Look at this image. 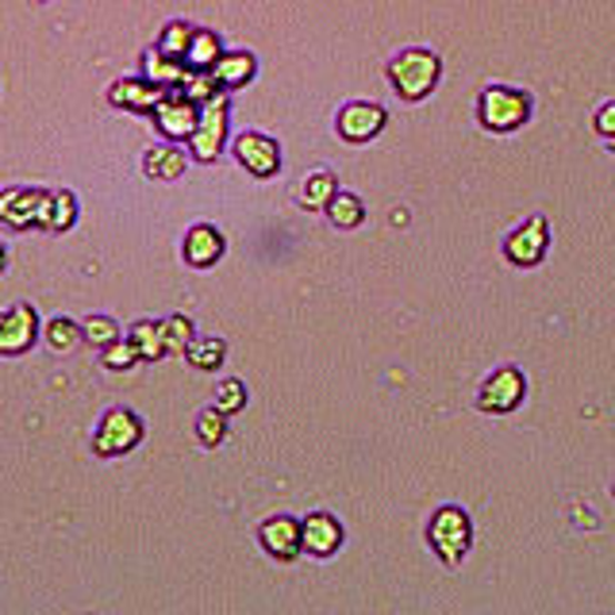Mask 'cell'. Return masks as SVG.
I'll return each mask as SVG.
<instances>
[{
  "instance_id": "6",
  "label": "cell",
  "mask_w": 615,
  "mask_h": 615,
  "mask_svg": "<svg viewBox=\"0 0 615 615\" xmlns=\"http://www.w3.org/2000/svg\"><path fill=\"white\" fill-rule=\"evenodd\" d=\"M228 123H231V104L228 97H212L208 104H201V120H196V131L189 139V154L193 162H215L223 154V143H228Z\"/></svg>"
},
{
  "instance_id": "13",
  "label": "cell",
  "mask_w": 615,
  "mask_h": 615,
  "mask_svg": "<svg viewBox=\"0 0 615 615\" xmlns=\"http://www.w3.org/2000/svg\"><path fill=\"white\" fill-rule=\"evenodd\" d=\"M231 151H235V162L243 165L246 173H254V178H273V173L281 170V147L273 143L270 135H262V131H243V135H235Z\"/></svg>"
},
{
  "instance_id": "23",
  "label": "cell",
  "mask_w": 615,
  "mask_h": 615,
  "mask_svg": "<svg viewBox=\"0 0 615 615\" xmlns=\"http://www.w3.org/2000/svg\"><path fill=\"white\" fill-rule=\"evenodd\" d=\"M335 193H339L335 173H331V170H315V173H308V181L301 185V204L312 208V212H320V208H327L331 201H335Z\"/></svg>"
},
{
  "instance_id": "10",
  "label": "cell",
  "mask_w": 615,
  "mask_h": 615,
  "mask_svg": "<svg viewBox=\"0 0 615 615\" xmlns=\"http://www.w3.org/2000/svg\"><path fill=\"white\" fill-rule=\"evenodd\" d=\"M546 246H551V223H546L543 215H531V220H523L520 228L504 239V258H508L512 265H523V270H527V265L543 262Z\"/></svg>"
},
{
  "instance_id": "3",
  "label": "cell",
  "mask_w": 615,
  "mask_h": 615,
  "mask_svg": "<svg viewBox=\"0 0 615 615\" xmlns=\"http://www.w3.org/2000/svg\"><path fill=\"white\" fill-rule=\"evenodd\" d=\"M143 435H147L143 415L131 409H112L101 415V423L93 431V454L97 458H123V454H131L143 443Z\"/></svg>"
},
{
  "instance_id": "19",
  "label": "cell",
  "mask_w": 615,
  "mask_h": 615,
  "mask_svg": "<svg viewBox=\"0 0 615 615\" xmlns=\"http://www.w3.org/2000/svg\"><path fill=\"white\" fill-rule=\"evenodd\" d=\"M185 73H189V65L185 62H178V58H170V54H162L154 47V51H147L143 54V78L147 81H154V85H162V89H181V81H185Z\"/></svg>"
},
{
  "instance_id": "32",
  "label": "cell",
  "mask_w": 615,
  "mask_h": 615,
  "mask_svg": "<svg viewBox=\"0 0 615 615\" xmlns=\"http://www.w3.org/2000/svg\"><path fill=\"white\" fill-rule=\"evenodd\" d=\"M181 93H185L189 101H196V104H208L212 97H220L223 89L215 85V78L208 70H189L185 81H181Z\"/></svg>"
},
{
  "instance_id": "15",
  "label": "cell",
  "mask_w": 615,
  "mask_h": 615,
  "mask_svg": "<svg viewBox=\"0 0 615 615\" xmlns=\"http://www.w3.org/2000/svg\"><path fill=\"white\" fill-rule=\"evenodd\" d=\"M165 93H170V89L154 85V81H147V78H120V81H112V89H108V104L120 108V112L151 115Z\"/></svg>"
},
{
  "instance_id": "26",
  "label": "cell",
  "mask_w": 615,
  "mask_h": 615,
  "mask_svg": "<svg viewBox=\"0 0 615 615\" xmlns=\"http://www.w3.org/2000/svg\"><path fill=\"white\" fill-rule=\"evenodd\" d=\"M120 335V323L112 320V315H89V320H81V343H89L93 351H104V346H112Z\"/></svg>"
},
{
  "instance_id": "25",
  "label": "cell",
  "mask_w": 615,
  "mask_h": 615,
  "mask_svg": "<svg viewBox=\"0 0 615 615\" xmlns=\"http://www.w3.org/2000/svg\"><path fill=\"white\" fill-rule=\"evenodd\" d=\"M193 431H196V443H201L204 451H215V446H223V438H228V415L212 404V409H204L196 415Z\"/></svg>"
},
{
  "instance_id": "35",
  "label": "cell",
  "mask_w": 615,
  "mask_h": 615,
  "mask_svg": "<svg viewBox=\"0 0 615 615\" xmlns=\"http://www.w3.org/2000/svg\"><path fill=\"white\" fill-rule=\"evenodd\" d=\"M4 270H8V246L0 243V273H4Z\"/></svg>"
},
{
  "instance_id": "5",
  "label": "cell",
  "mask_w": 615,
  "mask_h": 615,
  "mask_svg": "<svg viewBox=\"0 0 615 615\" xmlns=\"http://www.w3.org/2000/svg\"><path fill=\"white\" fill-rule=\"evenodd\" d=\"M477 115L488 131L504 135V131H515L527 123L531 115V97L520 93V89H508V85H488L477 101Z\"/></svg>"
},
{
  "instance_id": "14",
  "label": "cell",
  "mask_w": 615,
  "mask_h": 615,
  "mask_svg": "<svg viewBox=\"0 0 615 615\" xmlns=\"http://www.w3.org/2000/svg\"><path fill=\"white\" fill-rule=\"evenodd\" d=\"M385 123H389V112L381 104L351 101L343 112H339L335 131L346 139V143H370V139H377L381 131H385Z\"/></svg>"
},
{
  "instance_id": "28",
  "label": "cell",
  "mask_w": 615,
  "mask_h": 615,
  "mask_svg": "<svg viewBox=\"0 0 615 615\" xmlns=\"http://www.w3.org/2000/svg\"><path fill=\"white\" fill-rule=\"evenodd\" d=\"M162 335H165V354H185L189 343L196 339V327H193L189 315L173 312V315H165L162 320Z\"/></svg>"
},
{
  "instance_id": "36",
  "label": "cell",
  "mask_w": 615,
  "mask_h": 615,
  "mask_svg": "<svg viewBox=\"0 0 615 615\" xmlns=\"http://www.w3.org/2000/svg\"><path fill=\"white\" fill-rule=\"evenodd\" d=\"M0 315H4V312H0Z\"/></svg>"
},
{
  "instance_id": "1",
  "label": "cell",
  "mask_w": 615,
  "mask_h": 615,
  "mask_svg": "<svg viewBox=\"0 0 615 615\" xmlns=\"http://www.w3.org/2000/svg\"><path fill=\"white\" fill-rule=\"evenodd\" d=\"M438 70H443V62H438L435 51L412 47V51H401L389 62V81H393L401 101H423L438 85Z\"/></svg>"
},
{
  "instance_id": "29",
  "label": "cell",
  "mask_w": 615,
  "mask_h": 615,
  "mask_svg": "<svg viewBox=\"0 0 615 615\" xmlns=\"http://www.w3.org/2000/svg\"><path fill=\"white\" fill-rule=\"evenodd\" d=\"M193 31L196 28H193V23H185V20L165 23L162 36H158V51L178 58V62H185V51H189V43H193Z\"/></svg>"
},
{
  "instance_id": "27",
  "label": "cell",
  "mask_w": 615,
  "mask_h": 615,
  "mask_svg": "<svg viewBox=\"0 0 615 615\" xmlns=\"http://www.w3.org/2000/svg\"><path fill=\"white\" fill-rule=\"evenodd\" d=\"M323 212H327V220L335 223L339 231H351L365 220V204L354 193H335V201L323 208Z\"/></svg>"
},
{
  "instance_id": "24",
  "label": "cell",
  "mask_w": 615,
  "mask_h": 615,
  "mask_svg": "<svg viewBox=\"0 0 615 615\" xmlns=\"http://www.w3.org/2000/svg\"><path fill=\"white\" fill-rule=\"evenodd\" d=\"M43 339L54 354H70L81 343V323H73L70 315H54V320L43 323Z\"/></svg>"
},
{
  "instance_id": "31",
  "label": "cell",
  "mask_w": 615,
  "mask_h": 615,
  "mask_svg": "<svg viewBox=\"0 0 615 615\" xmlns=\"http://www.w3.org/2000/svg\"><path fill=\"white\" fill-rule=\"evenodd\" d=\"M215 409H220L223 415H239L246 409V385L239 377H223L220 385H215Z\"/></svg>"
},
{
  "instance_id": "7",
  "label": "cell",
  "mask_w": 615,
  "mask_h": 615,
  "mask_svg": "<svg viewBox=\"0 0 615 615\" xmlns=\"http://www.w3.org/2000/svg\"><path fill=\"white\" fill-rule=\"evenodd\" d=\"M523 396H527V377H523V370L520 365H501V370H493L481 381L477 409L488 415H508L520 409Z\"/></svg>"
},
{
  "instance_id": "33",
  "label": "cell",
  "mask_w": 615,
  "mask_h": 615,
  "mask_svg": "<svg viewBox=\"0 0 615 615\" xmlns=\"http://www.w3.org/2000/svg\"><path fill=\"white\" fill-rule=\"evenodd\" d=\"M101 365L112 373H128L131 365H139V351L131 346V339H115L112 346H104L101 351Z\"/></svg>"
},
{
  "instance_id": "9",
  "label": "cell",
  "mask_w": 615,
  "mask_h": 615,
  "mask_svg": "<svg viewBox=\"0 0 615 615\" xmlns=\"http://www.w3.org/2000/svg\"><path fill=\"white\" fill-rule=\"evenodd\" d=\"M39 339V312L31 304H16L0 315V359H20Z\"/></svg>"
},
{
  "instance_id": "30",
  "label": "cell",
  "mask_w": 615,
  "mask_h": 615,
  "mask_svg": "<svg viewBox=\"0 0 615 615\" xmlns=\"http://www.w3.org/2000/svg\"><path fill=\"white\" fill-rule=\"evenodd\" d=\"M73 223H78V196L70 193V189H58L51 196V220H47V231L51 235H62V231H70Z\"/></svg>"
},
{
  "instance_id": "2",
  "label": "cell",
  "mask_w": 615,
  "mask_h": 615,
  "mask_svg": "<svg viewBox=\"0 0 615 615\" xmlns=\"http://www.w3.org/2000/svg\"><path fill=\"white\" fill-rule=\"evenodd\" d=\"M427 543L443 565H458L473 546V520L458 504H443L427 523Z\"/></svg>"
},
{
  "instance_id": "18",
  "label": "cell",
  "mask_w": 615,
  "mask_h": 615,
  "mask_svg": "<svg viewBox=\"0 0 615 615\" xmlns=\"http://www.w3.org/2000/svg\"><path fill=\"white\" fill-rule=\"evenodd\" d=\"M189 158L181 147L173 143H162V147H151V151L143 154V173L151 181H178L181 173H185Z\"/></svg>"
},
{
  "instance_id": "22",
  "label": "cell",
  "mask_w": 615,
  "mask_h": 615,
  "mask_svg": "<svg viewBox=\"0 0 615 615\" xmlns=\"http://www.w3.org/2000/svg\"><path fill=\"white\" fill-rule=\"evenodd\" d=\"M220 54H223L220 36H215V31L196 28L193 31V43H189V51H185V65H189V70H212V65L220 62Z\"/></svg>"
},
{
  "instance_id": "17",
  "label": "cell",
  "mask_w": 615,
  "mask_h": 615,
  "mask_svg": "<svg viewBox=\"0 0 615 615\" xmlns=\"http://www.w3.org/2000/svg\"><path fill=\"white\" fill-rule=\"evenodd\" d=\"M208 73H212L220 89H243L254 81L258 62H254L251 51H228V54H220V62H215Z\"/></svg>"
},
{
  "instance_id": "4",
  "label": "cell",
  "mask_w": 615,
  "mask_h": 615,
  "mask_svg": "<svg viewBox=\"0 0 615 615\" xmlns=\"http://www.w3.org/2000/svg\"><path fill=\"white\" fill-rule=\"evenodd\" d=\"M51 196L47 189H28L16 185L0 193V228L8 231H47V220H51Z\"/></svg>"
},
{
  "instance_id": "21",
  "label": "cell",
  "mask_w": 615,
  "mask_h": 615,
  "mask_svg": "<svg viewBox=\"0 0 615 615\" xmlns=\"http://www.w3.org/2000/svg\"><path fill=\"white\" fill-rule=\"evenodd\" d=\"M131 346L139 351V362H162L165 354V335H162V323L158 320H139L131 327Z\"/></svg>"
},
{
  "instance_id": "20",
  "label": "cell",
  "mask_w": 615,
  "mask_h": 615,
  "mask_svg": "<svg viewBox=\"0 0 615 615\" xmlns=\"http://www.w3.org/2000/svg\"><path fill=\"white\" fill-rule=\"evenodd\" d=\"M185 362L193 365V370H201V373H215L223 362H228V343L215 339V335H196L193 343H189V351H185Z\"/></svg>"
},
{
  "instance_id": "34",
  "label": "cell",
  "mask_w": 615,
  "mask_h": 615,
  "mask_svg": "<svg viewBox=\"0 0 615 615\" xmlns=\"http://www.w3.org/2000/svg\"><path fill=\"white\" fill-rule=\"evenodd\" d=\"M593 128H596V135H604V143H608V151L615 154V101H604L601 108H596Z\"/></svg>"
},
{
  "instance_id": "16",
  "label": "cell",
  "mask_w": 615,
  "mask_h": 615,
  "mask_svg": "<svg viewBox=\"0 0 615 615\" xmlns=\"http://www.w3.org/2000/svg\"><path fill=\"white\" fill-rule=\"evenodd\" d=\"M228 251V239H223L220 228H212V223H193V228L185 231V243H181V258H185L193 270H212L215 262Z\"/></svg>"
},
{
  "instance_id": "11",
  "label": "cell",
  "mask_w": 615,
  "mask_h": 615,
  "mask_svg": "<svg viewBox=\"0 0 615 615\" xmlns=\"http://www.w3.org/2000/svg\"><path fill=\"white\" fill-rule=\"evenodd\" d=\"M258 543L273 562H296L301 558V520L296 515H270L258 523Z\"/></svg>"
},
{
  "instance_id": "37",
  "label": "cell",
  "mask_w": 615,
  "mask_h": 615,
  "mask_svg": "<svg viewBox=\"0 0 615 615\" xmlns=\"http://www.w3.org/2000/svg\"><path fill=\"white\" fill-rule=\"evenodd\" d=\"M612 493H615V488H612Z\"/></svg>"
},
{
  "instance_id": "8",
  "label": "cell",
  "mask_w": 615,
  "mask_h": 615,
  "mask_svg": "<svg viewBox=\"0 0 615 615\" xmlns=\"http://www.w3.org/2000/svg\"><path fill=\"white\" fill-rule=\"evenodd\" d=\"M154 128L162 131V139H170V143H189L196 131V120H201V104L189 101L181 89H173V93H165L158 108L151 112Z\"/></svg>"
},
{
  "instance_id": "12",
  "label": "cell",
  "mask_w": 615,
  "mask_h": 615,
  "mask_svg": "<svg viewBox=\"0 0 615 615\" xmlns=\"http://www.w3.org/2000/svg\"><path fill=\"white\" fill-rule=\"evenodd\" d=\"M346 531L331 512H308L301 520V551L308 558H335Z\"/></svg>"
}]
</instances>
